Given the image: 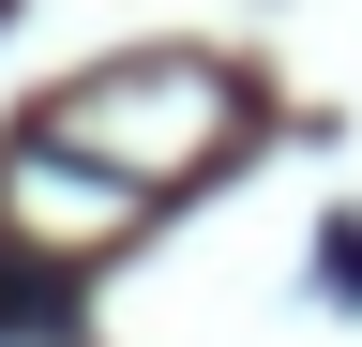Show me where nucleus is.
Segmentation results:
<instances>
[{
	"label": "nucleus",
	"instance_id": "1",
	"mask_svg": "<svg viewBox=\"0 0 362 347\" xmlns=\"http://www.w3.org/2000/svg\"><path fill=\"white\" fill-rule=\"evenodd\" d=\"M61 332H76V287L45 272V257L0 242V347H61Z\"/></svg>",
	"mask_w": 362,
	"mask_h": 347
},
{
	"label": "nucleus",
	"instance_id": "2",
	"mask_svg": "<svg viewBox=\"0 0 362 347\" xmlns=\"http://www.w3.org/2000/svg\"><path fill=\"white\" fill-rule=\"evenodd\" d=\"M317 272H332V287L362 302V227H332V257H317Z\"/></svg>",
	"mask_w": 362,
	"mask_h": 347
},
{
	"label": "nucleus",
	"instance_id": "3",
	"mask_svg": "<svg viewBox=\"0 0 362 347\" xmlns=\"http://www.w3.org/2000/svg\"><path fill=\"white\" fill-rule=\"evenodd\" d=\"M0 16H16V0H0Z\"/></svg>",
	"mask_w": 362,
	"mask_h": 347
}]
</instances>
